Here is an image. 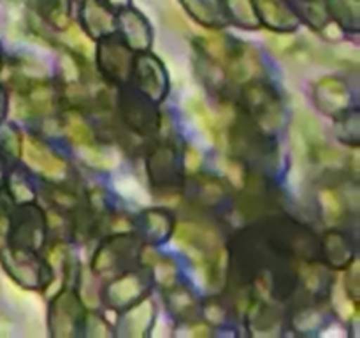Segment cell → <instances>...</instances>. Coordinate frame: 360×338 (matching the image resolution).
I'll return each instance as SVG.
<instances>
[{
	"label": "cell",
	"mask_w": 360,
	"mask_h": 338,
	"mask_svg": "<svg viewBox=\"0 0 360 338\" xmlns=\"http://www.w3.org/2000/svg\"><path fill=\"white\" fill-rule=\"evenodd\" d=\"M176 243L193 261L211 291H218L225 284L229 271L227 250L218 243L213 231L183 222L176 225Z\"/></svg>",
	"instance_id": "cell-1"
},
{
	"label": "cell",
	"mask_w": 360,
	"mask_h": 338,
	"mask_svg": "<svg viewBox=\"0 0 360 338\" xmlns=\"http://www.w3.org/2000/svg\"><path fill=\"white\" fill-rule=\"evenodd\" d=\"M0 263L18 285L30 291L48 287L53 278L51 266L42 263L34 250L23 246H4L0 252Z\"/></svg>",
	"instance_id": "cell-2"
},
{
	"label": "cell",
	"mask_w": 360,
	"mask_h": 338,
	"mask_svg": "<svg viewBox=\"0 0 360 338\" xmlns=\"http://www.w3.org/2000/svg\"><path fill=\"white\" fill-rule=\"evenodd\" d=\"M246 111L260 132L274 134L283 127L285 111L278 92L267 83H248L245 90Z\"/></svg>",
	"instance_id": "cell-3"
},
{
	"label": "cell",
	"mask_w": 360,
	"mask_h": 338,
	"mask_svg": "<svg viewBox=\"0 0 360 338\" xmlns=\"http://www.w3.org/2000/svg\"><path fill=\"white\" fill-rule=\"evenodd\" d=\"M139 243L134 236L116 234L105 239L94 257V271L98 275L120 273L123 268H130L139 256Z\"/></svg>",
	"instance_id": "cell-4"
},
{
	"label": "cell",
	"mask_w": 360,
	"mask_h": 338,
	"mask_svg": "<svg viewBox=\"0 0 360 338\" xmlns=\"http://www.w3.org/2000/svg\"><path fill=\"white\" fill-rule=\"evenodd\" d=\"M132 77L134 87L139 94L150 99L151 102L158 104L167 97L169 92V80L165 74V67L157 56L148 55L143 51V55L136 56L132 63Z\"/></svg>",
	"instance_id": "cell-5"
},
{
	"label": "cell",
	"mask_w": 360,
	"mask_h": 338,
	"mask_svg": "<svg viewBox=\"0 0 360 338\" xmlns=\"http://www.w3.org/2000/svg\"><path fill=\"white\" fill-rule=\"evenodd\" d=\"M84 320L83 301L70 289L55 296L49 306V331L56 338H69L77 334Z\"/></svg>",
	"instance_id": "cell-6"
},
{
	"label": "cell",
	"mask_w": 360,
	"mask_h": 338,
	"mask_svg": "<svg viewBox=\"0 0 360 338\" xmlns=\"http://www.w3.org/2000/svg\"><path fill=\"white\" fill-rule=\"evenodd\" d=\"M97 63L101 73L112 83H123L132 73V49L123 42L122 37L105 35L97 46Z\"/></svg>",
	"instance_id": "cell-7"
},
{
	"label": "cell",
	"mask_w": 360,
	"mask_h": 338,
	"mask_svg": "<svg viewBox=\"0 0 360 338\" xmlns=\"http://www.w3.org/2000/svg\"><path fill=\"white\" fill-rule=\"evenodd\" d=\"M58 95L55 87L48 81L35 80L18 84V94L14 97V111L20 118L48 115L55 109Z\"/></svg>",
	"instance_id": "cell-8"
},
{
	"label": "cell",
	"mask_w": 360,
	"mask_h": 338,
	"mask_svg": "<svg viewBox=\"0 0 360 338\" xmlns=\"http://www.w3.org/2000/svg\"><path fill=\"white\" fill-rule=\"evenodd\" d=\"M46 238V215L34 203L23 204L18 213H13L9 239L14 246L37 252Z\"/></svg>",
	"instance_id": "cell-9"
},
{
	"label": "cell",
	"mask_w": 360,
	"mask_h": 338,
	"mask_svg": "<svg viewBox=\"0 0 360 338\" xmlns=\"http://www.w3.org/2000/svg\"><path fill=\"white\" fill-rule=\"evenodd\" d=\"M120 109L127 125L137 134L150 136L160 127V115L155 109V102L139 92L125 90L120 95Z\"/></svg>",
	"instance_id": "cell-10"
},
{
	"label": "cell",
	"mask_w": 360,
	"mask_h": 338,
	"mask_svg": "<svg viewBox=\"0 0 360 338\" xmlns=\"http://www.w3.org/2000/svg\"><path fill=\"white\" fill-rule=\"evenodd\" d=\"M150 287V275L144 271H125L105 287V303L112 310H127L143 299Z\"/></svg>",
	"instance_id": "cell-11"
},
{
	"label": "cell",
	"mask_w": 360,
	"mask_h": 338,
	"mask_svg": "<svg viewBox=\"0 0 360 338\" xmlns=\"http://www.w3.org/2000/svg\"><path fill=\"white\" fill-rule=\"evenodd\" d=\"M225 73L231 81L238 84H246L262 76V62L255 48L245 42H236L229 48L224 60Z\"/></svg>",
	"instance_id": "cell-12"
},
{
	"label": "cell",
	"mask_w": 360,
	"mask_h": 338,
	"mask_svg": "<svg viewBox=\"0 0 360 338\" xmlns=\"http://www.w3.org/2000/svg\"><path fill=\"white\" fill-rule=\"evenodd\" d=\"M148 176L160 189H172L179 183V158L172 144L162 143L148 157Z\"/></svg>",
	"instance_id": "cell-13"
},
{
	"label": "cell",
	"mask_w": 360,
	"mask_h": 338,
	"mask_svg": "<svg viewBox=\"0 0 360 338\" xmlns=\"http://www.w3.org/2000/svg\"><path fill=\"white\" fill-rule=\"evenodd\" d=\"M21 150H23V158L28 168L37 171L39 175L53 180H58L65 175V161L60 158L53 150H49L42 141L35 139L32 136L27 137L21 143Z\"/></svg>",
	"instance_id": "cell-14"
},
{
	"label": "cell",
	"mask_w": 360,
	"mask_h": 338,
	"mask_svg": "<svg viewBox=\"0 0 360 338\" xmlns=\"http://www.w3.org/2000/svg\"><path fill=\"white\" fill-rule=\"evenodd\" d=\"M313 99L320 113L329 116H338L347 111L350 104V90L343 80L334 76L322 77L313 87Z\"/></svg>",
	"instance_id": "cell-15"
},
{
	"label": "cell",
	"mask_w": 360,
	"mask_h": 338,
	"mask_svg": "<svg viewBox=\"0 0 360 338\" xmlns=\"http://www.w3.org/2000/svg\"><path fill=\"white\" fill-rule=\"evenodd\" d=\"M120 34L123 42L129 46L132 51H146L151 46V27L146 18L136 9H130L129 6L123 7L122 13L116 18Z\"/></svg>",
	"instance_id": "cell-16"
},
{
	"label": "cell",
	"mask_w": 360,
	"mask_h": 338,
	"mask_svg": "<svg viewBox=\"0 0 360 338\" xmlns=\"http://www.w3.org/2000/svg\"><path fill=\"white\" fill-rule=\"evenodd\" d=\"M260 25L280 34L294 32L299 27V18L283 0H253Z\"/></svg>",
	"instance_id": "cell-17"
},
{
	"label": "cell",
	"mask_w": 360,
	"mask_h": 338,
	"mask_svg": "<svg viewBox=\"0 0 360 338\" xmlns=\"http://www.w3.org/2000/svg\"><path fill=\"white\" fill-rule=\"evenodd\" d=\"M81 23L90 37L102 39L115 34L116 18L109 13L101 0H83L81 4Z\"/></svg>",
	"instance_id": "cell-18"
},
{
	"label": "cell",
	"mask_w": 360,
	"mask_h": 338,
	"mask_svg": "<svg viewBox=\"0 0 360 338\" xmlns=\"http://www.w3.org/2000/svg\"><path fill=\"white\" fill-rule=\"evenodd\" d=\"M186 13L206 28H224L231 23L224 0H179Z\"/></svg>",
	"instance_id": "cell-19"
},
{
	"label": "cell",
	"mask_w": 360,
	"mask_h": 338,
	"mask_svg": "<svg viewBox=\"0 0 360 338\" xmlns=\"http://www.w3.org/2000/svg\"><path fill=\"white\" fill-rule=\"evenodd\" d=\"M155 317V306L153 301L148 298L139 299L137 303H134L132 306L125 310L122 317V333L127 334L130 338H139L144 337L150 330L151 323H153Z\"/></svg>",
	"instance_id": "cell-20"
},
{
	"label": "cell",
	"mask_w": 360,
	"mask_h": 338,
	"mask_svg": "<svg viewBox=\"0 0 360 338\" xmlns=\"http://www.w3.org/2000/svg\"><path fill=\"white\" fill-rule=\"evenodd\" d=\"M165 305L169 312L179 320H192L199 313V299L183 284H172L165 289Z\"/></svg>",
	"instance_id": "cell-21"
},
{
	"label": "cell",
	"mask_w": 360,
	"mask_h": 338,
	"mask_svg": "<svg viewBox=\"0 0 360 338\" xmlns=\"http://www.w3.org/2000/svg\"><path fill=\"white\" fill-rule=\"evenodd\" d=\"M322 254L334 270H347L354 261V246L340 231H329L322 239Z\"/></svg>",
	"instance_id": "cell-22"
},
{
	"label": "cell",
	"mask_w": 360,
	"mask_h": 338,
	"mask_svg": "<svg viewBox=\"0 0 360 338\" xmlns=\"http://www.w3.org/2000/svg\"><path fill=\"white\" fill-rule=\"evenodd\" d=\"M141 229L148 242H167L169 236L174 232V218L165 210H146L141 215Z\"/></svg>",
	"instance_id": "cell-23"
},
{
	"label": "cell",
	"mask_w": 360,
	"mask_h": 338,
	"mask_svg": "<svg viewBox=\"0 0 360 338\" xmlns=\"http://www.w3.org/2000/svg\"><path fill=\"white\" fill-rule=\"evenodd\" d=\"M288 6L295 16L302 18L309 27L323 30L333 20L329 0H288Z\"/></svg>",
	"instance_id": "cell-24"
},
{
	"label": "cell",
	"mask_w": 360,
	"mask_h": 338,
	"mask_svg": "<svg viewBox=\"0 0 360 338\" xmlns=\"http://www.w3.org/2000/svg\"><path fill=\"white\" fill-rule=\"evenodd\" d=\"M186 111H188L190 118L193 120V123L197 125V129L202 132V136H206L211 143H218V136H220V127L214 122V116L211 115L210 109L206 108L200 99L192 97L186 102Z\"/></svg>",
	"instance_id": "cell-25"
},
{
	"label": "cell",
	"mask_w": 360,
	"mask_h": 338,
	"mask_svg": "<svg viewBox=\"0 0 360 338\" xmlns=\"http://www.w3.org/2000/svg\"><path fill=\"white\" fill-rule=\"evenodd\" d=\"M225 7L231 21L248 30H255L260 27V20L257 16L253 0H225Z\"/></svg>",
	"instance_id": "cell-26"
},
{
	"label": "cell",
	"mask_w": 360,
	"mask_h": 338,
	"mask_svg": "<svg viewBox=\"0 0 360 338\" xmlns=\"http://www.w3.org/2000/svg\"><path fill=\"white\" fill-rule=\"evenodd\" d=\"M63 127H65L67 137H69V139L72 141L74 144H77L79 148L94 144V132H91L90 125H88L86 120H84L79 113L76 111L67 113Z\"/></svg>",
	"instance_id": "cell-27"
},
{
	"label": "cell",
	"mask_w": 360,
	"mask_h": 338,
	"mask_svg": "<svg viewBox=\"0 0 360 338\" xmlns=\"http://www.w3.org/2000/svg\"><path fill=\"white\" fill-rule=\"evenodd\" d=\"M197 196L204 204H218L227 196V185L213 175H202L197 178Z\"/></svg>",
	"instance_id": "cell-28"
},
{
	"label": "cell",
	"mask_w": 360,
	"mask_h": 338,
	"mask_svg": "<svg viewBox=\"0 0 360 338\" xmlns=\"http://www.w3.org/2000/svg\"><path fill=\"white\" fill-rule=\"evenodd\" d=\"M336 136L343 143L357 146L360 137V116L359 111H343L336 116Z\"/></svg>",
	"instance_id": "cell-29"
},
{
	"label": "cell",
	"mask_w": 360,
	"mask_h": 338,
	"mask_svg": "<svg viewBox=\"0 0 360 338\" xmlns=\"http://www.w3.org/2000/svg\"><path fill=\"white\" fill-rule=\"evenodd\" d=\"M330 14L350 30H359V0H329Z\"/></svg>",
	"instance_id": "cell-30"
},
{
	"label": "cell",
	"mask_w": 360,
	"mask_h": 338,
	"mask_svg": "<svg viewBox=\"0 0 360 338\" xmlns=\"http://www.w3.org/2000/svg\"><path fill=\"white\" fill-rule=\"evenodd\" d=\"M150 266L153 278L162 285V287L167 289L171 287L172 284H176V278H178V266H176V263L171 257H155L150 263Z\"/></svg>",
	"instance_id": "cell-31"
},
{
	"label": "cell",
	"mask_w": 360,
	"mask_h": 338,
	"mask_svg": "<svg viewBox=\"0 0 360 338\" xmlns=\"http://www.w3.org/2000/svg\"><path fill=\"white\" fill-rule=\"evenodd\" d=\"M320 206H322L323 218L329 224H334L343 217V201L333 189L320 190Z\"/></svg>",
	"instance_id": "cell-32"
},
{
	"label": "cell",
	"mask_w": 360,
	"mask_h": 338,
	"mask_svg": "<svg viewBox=\"0 0 360 338\" xmlns=\"http://www.w3.org/2000/svg\"><path fill=\"white\" fill-rule=\"evenodd\" d=\"M7 192L13 197V201L21 204L34 203L35 199L34 189L30 187L28 180L23 178V175H20V173H13L9 176V189H7Z\"/></svg>",
	"instance_id": "cell-33"
},
{
	"label": "cell",
	"mask_w": 360,
	"mask_h": 338,
	"mask_svg": "<svg viewBox=\"0 0 360 338\" xmlns=\"http://www.w3.org/2000/svg\"><path fill=\"white\" fill-rule=\"evenodd\" d=\"M83 158L91 165L98 169H111L116 165V155L105 148H98L90 144L83 148Z\"/></svg>",
	"instance_id": "cell-34"
},
{
	"label": "cell",
	"mask_w": 360,
	"mask_h": 338,
	"mask_svg": "<svg viewBox=\"0 0 360 338\" xmlns=\"http://www.w3.org/2000/svg\"><path fill=\"white\" fill-rule=\"evenodd\" d=\"M11 224H13V197L7 190L0 189V243L9 239Z\"/></svg>",
	"instance_id": "cell-35"
},
{
	"label": "cell",
	"mask_w": 360,
	"mask_h": 338,
	"mask_svg": "<svg viewBox=\"0 0 360 338\" xmlns=\"http://www.w3.org/2000/svg\"><path fill=\"white\" fill-rule=\"evenodd\" d=\"M200 46H202L204 53H206L207 56H211V58L217 60V62L220 63H224L225 56H227L229 53V48H231V44H229L225 37L200 39Z\"/></svg>",
	"instance_id": "cell-36"
},
{
	"label": "cell",
	"mask_w": 360,
	"mask_h": 338,
	"mask_svg": "<svg viewBox=\"0 0 360 338\" xmlns=\"http://www.w3.org/2000/svg\"><path fill=\"white\" fill-rule=\"evenodd\" d=\"M67 39H69L74 44V48L79 53H83V55L90 56L91 53H94V44H91L90 39H88L86 32H83L81 28L74 27V25L67 27Z\"/></svg>",
	"instance_id": "cell-37"
},
{
	"label": "cell",
	"mask_w": 360,
	"mask_h": 338,
	"mask_svg": "<svg viewBox=\"0 0 360 338\" xmlns=\"http://www.w3.org/2000/svg\"><path fill=\"white\" fill-rule=\"evenodd\" d=\"M304 285L308 291H313V292H319L322 291L323 284H326V270H323L322 266H308L304 268Z\"/></svg>",
	"instance_id": "cell-38"
},
{
	"label": "cell",
	"mask_w": 360,
	"mask_h": 338,
	"mask_svg": "<svg viewBox=\"0 0 360 338\" xmlns=\"http://www.w3.org/2000/svg\"><path fill=\"white\" fill-rule=\"evenodd\" d=\"M320 324V315L313 308H302L294 315V326L301 331H311Z\"/></svg>",
	"instance_id": "cell-39"
},
{
	"label": "cell",
	"mask_w": 360,
	"mask_h": 338,
	"mask_svg": "<svg viewBox=\"0 0 360 338\" xmlns=\"http://www.w3.org/2000/svg\"><path fill=\"white\" fill-rule=\"evenodd\" d=\"M345 291L350 296L354 301L359 299V291H360V273H359V263L352 261L350 266L347 268V278H345Z\"/></svg>",
	"instance_id": "cell-40"
},
{
	"label": "cell",
	"mask_w": 360,
	"mask_h": 338,
	"mask_svg": "<svg viewBox=\"0 0 360 338\" xmlns=\"http://www.w3.org/2000/svg\"><path fill=\"white\" fill-rule=\"evenodd\" d=\"M0 139H2L4 148H6L11 155H14V157H18V155H20L21 143H23V139H21L20 132H18L13 125H9L6 130H4V134L0 136Z\"/></svg>",
	"instance_id": "cell-41"
},
{
	"label": "cell",
	"mask_w": 360,
	"mask_h": 338,
	"mask_svg": "<svg viewBox=\"0 0 360 338\" xmlns=\"http://www.w3.org/2000/svg\"><path fill=\"white\" fill-rule=\"evenodd\" d=\"M225 171H227L229 175V180H231L232 183H236V185H245V180L246 176H248V173H246L245 165L241 164V161L239 158H231V161L225 162Z\"/></svg>",
	"instance_id": "cell-42"
},
{
	"label": "cell",
	"mask_w": 360,
	"mask_h": 338,
	"mask_svg": "<svg viewBox=\"0 0 360 338\" xmlns=\"http://www.w3.org/2000/svg\"><path fill=\"white\" fill-rule=\"evenodd\" d=\"M49 201H53L62 210H74L77 206V197L72 192H69V190L53 189Z\"/></svg>",
	"instance_id": "cell-43"
},
{
	"label": "cell",
	"mask_w": 360,
	"mask_h": 338,
	"mask_svg": "<svg viewBox=\"0 0 360 338\" xmlns=\"http://www.w3.org/2000/svg\"><path fill=\"white\" fill-rule=\"evenodd\" d=\"M84 317H86L84 326H86V333L90 334V337H105V334L109 333L108 323H105L101 315H97V313H88V315Z\"/></svg>",
	"instance_id": "cell-44"
},
{
	"label": "cell",
	"mask_w": 360,
	"mask_h": 338,
	"mask_svg": "<svg viewBox=\"0 0 360 338\" xmlns=\"http://www.w3.org/2000/svg\"><path fill=\"white\" fill-rule=\"evenodd\" d=\"M183 164H185L186 171L195 173L197 169L200 168V164H202V155H200V151L197 150L195 146H186L185 161H183Z\"/></svg>",
	"instance_id": "cell-45"
},
{
	"label": "cell",
	"mask_w": 360,
	"mask_h": 338,
	"mask_svg": "<svg viewBox=\"0 0 360 338\" xmlns=\"http://www.w3.org/2000/svg\"><path fill=\"white\" fill-rule=\"evenodd\" d=\"M204 315H206V319L210 320L213 326H217L218 323H221V320H224L225 312H224V308L220 306V303L210 301L206 305V308H204Z\"/></svg>",
	"instance_id": "cell-46"
},
{
	"label": "cell",
	"mask_w": 360,
	"mask_h": 338,
	"mask_svg": "<svg viewBox=\"0 0 360 338\" xmlns=\"http://www.w3.org/2000/svg\"><path fill=\"white\" fill-rule=\"evenodd\" d=\"M62 62H63V63H69V65L72 67V69H77L76 62H74V60L70 58V56H63V58H62ZM77 76H79V73H77V70H67V74H65V77H67V80H69V81L76 80Z\"/></svg>",
	"instance_id": "cell-47"
},
{
	"label": "cell",
	"mask_w": 360,
	"mask_h": 338,
	"mask_svg": "<svg viewBox=\"0 0 360 338\" xmlns=\"http://www.w3.org/2000/svg\"><path fill=\"white\" fill-rule=\"evenodd\" d=\"M6 113H7V95H6V90L0 87V123H2Z\"/></svg>",
	"instance_id": "cell-48"
},
{
	"label": "cell",
	"mask_w": 360,
	"mask_h": 338,
	"mask_svg": "<svg viewBox=\"0 0 360 338\" xmlns=\"http://www.w3.org/2000/svg\"><path fill=\"white\" fill-rule=\"evenodd\" d=\"M101 2L108 4V6H111V7H118V9H123V7L129 6L130 0H101Z\"/></svg>",
	"instance_id": "cell-49"
},
{
	"label": "cell",
	"mask_w": 360,
	"mask_h": 338,
	"mask_svg": "<svg viewBox=\"0 0 360 338\" xmlns=\"http://www.w3.org/2000/svg\"><path fill=\"white\" fill-rule=\"evenodd\" d=\"M7 178V171H6V161H4L2 154H0V189H2L4 182Z\"/></svg>",
	"instance_id": "cell-50"
},
{
	"label": "cell",
	"mask_w": 360,
	"mask_h": 338,
	"mask_svg": "<svg viewBox=\"0 0 360 338\" xmlns=\"http://www.w3.org/2000/svg\"><path fill=\"white\" fill-rule=\"evenodd\" d=\"M0 62H2V56H0Z\"/></svg>",
	"instance_id": "cell-51"
}]
</instances>
